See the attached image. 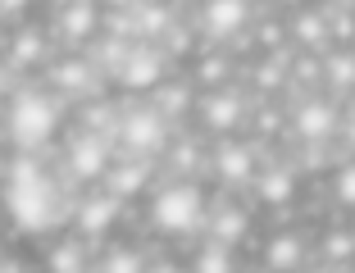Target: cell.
<instances>
[{
  "label": "cell",
  "mask_w": 355,
  "mask_h": 273,
  "mask_svg": "<svg viewBox=\"0 0 355 273\" xmlns=\"http://www.w3.org/2000/svg\"><path fill=\"white\" fill-rule=\"evenodd\" d=\"M0 196H5V214H10V223L19 232H46V228H55V223L64 219L60 187H55V178L42 168L37 155L14 159L10 173H5Z\"/></svg>",
  "instance_id": "obj_1"
},
{
  "label": "cell",
  "mask_w": 355,
  "mask_h": 273,
  "mask_svg": "<svg viewBox=\"0 0 355 273\" xmlns=\"http://www.w3.org/2000/svg\"><path fill=\"white\" fill-rule=\"evenodd\" d=\"M64 96H55L51 87H19L5 105V132L19 146V155H42V146H51L60 136Z\"/></svg>",
  "instance_id": "obj_2"
},
{
  "label": "cell",
  "mask_w": 355,
  "mask_h": 273,
  "mask_svg": "<svg viewBox=\"0 0 355 273\" xmlns=\"http://www.w3.org/2000/svg\"><path fill=\"white\" fill-rule=\"evenodd\" d=\"M209 223V196L196 178H173L146 196V228L159 237H191Z\"/></svg>",
  "instance_id": "obj_3"
},
{
  "label": "cell",
  "mask_w": 355,
  "mask_h": 273,
  "mask_svg": "<svg viewBox=\"0 0 355 273\" xmlns=\"http://www.w3.org/2000/svg\"><path fill=\"white\" fill-rule=\"evenodd\" d=\"M114 168V136L96 132V127H73L69 141H64V173L73 182L87 187H101Z\"/></svg>",
  "instance_id": "obj_4"
},
{
  "label": "cell",
  "mask_w": 355,
  "mask_h": 273,
  "mask_svg": "<svg viewBox=\"0 0 355 273\" xmlns=\"http://www.w3.org/2000/svg\"><path fill=\"white\" fill-rule=\"evenodd\" d=\"M114 141L132 159H159V155H168V146H173V136H168V118L159 114L155 105H132V109H123V114H119Z\"/></svg>",
  "instance_id": "obj_5"
},
{
  "label": "cell",
  "mask_w": 355,
  "mask_h": 273,
  "mask_svg": "<svg viewBox=\"0 0 355 273\" xmlns=\"http://www.w3.org/2000/svg\"><path fill=\"white\" fill-rule=\"evenodd\" d=\"M287 136L305 141V146H333V136H342V109L333 96H301V105L287 109Z\"/></svg>",
  "instance_id": "obj_6"
},
{
  "label": "cell",
  "mask_w": 355,
  "mask_h": 273,
  "mask_svg": "<svg viewBox=\"0 0 355 273\" xmlns=\"http://www.w3.org/2000/svg\"><path fill=\"white\" fill-rule=\"evenodd\" d=\"M173 78V69H168V55L159 51V46L150 42H137L132 51H128V60L119 64V73H114V87L119 91H132V96H155L159 87Z\"/></svg>",
  "instance_id": "obj_7"
},
{
  "label": "cell",
  "mask_w": 355,
  "mask_h": 273,
  "mask_svg": "<svg viewBox=\"0 0 355 273\" xmlns=\"http://www.w3.org/2000/svg\"><path fill=\"white\" fill-rule=\"evenodd\" d=\"M119 210H123V200L110 196L105 187L101 191H87V196L73 205V214H69V228H73L78 242L105 246V237H110V232H114V223H119Z\"/></svg>",
  "instance_id": "obj_8"
},
{
  "label": "cell",
  "mask_w": 355,
  "mask_h": 273,
  "mask_svg": "<svg viewBox=\"0 0 355 273\" xmlns=\"http://www.w3.org/2000/svg\"><path fill=\"white\" fill-rule=\"evenodd\" d=\"M209 173H219L228 187H246L260 178V159H255V141H237V136H219L209 150Z\"/></svg>",
  "instance_id": "obj_9"
},
{
  "label": "cell",
  "mask_w": 355,
  "mask_h": 273,
  "mask_svg": "<svg viewBox=\"0 0 355 273\" xmlns=\"http://www.w3.org/2000/svg\"><path fill=\"white\" fill-rule=\"evenodd\" d=\"M200 105V123L205 132L219 141V136H237V127L246 123V96L237 87H219V91H205L196 100Z\"/></svg>",
  "instance_id": "obj_10"
},
{
  "label": "cell",
  "mask_w": 355,
  "mask_h": 273,
  "mask_svg": "<svg viewBox=\"0 0 355 273\" xmlns=\"http://www.w3.org/2000/svg\"><path fill=\"white\" fill-rule=\"evenodd\" d=\"M105 19H101V0H69L55 14V37L64 46H87L92 37H101Z\"/></svg>",
  "instance_id": "obj_11"
},
{
  "label": "cell",
  "mask_w": 355,
  "mask_h": 273,
  "mask_svg": "<svg viewBox=\"0 0 355 273\" xmlns=\"http://www.w3.org/2000/svg\"><path fill=\"white\" fill-rule=\"evenodd\" d=\"M200 28L209 42H232L251 28V0H205L200 5Z\"/></svg>",
  "instance_id": "obj_12"
},
{
  "label": "cell",
  "mask_w": 355,
  "mask_h": 273,
  "mask_svg": "<svg viewBox=\"0 0 355 273\" xmlns=\"http://www.w3.org/2000/svg\"><path fill=\"white\" fill-rule=\"evenodd\" d=\"M51 91L55 96H78V100H87V91L96 87V78H101V64L87 60V55H69V60H55L51 69Z\"/></svg>",
  "instance_id": "obj_13"
},
{
  "label": "cell",
  "mask_w": 355,
  "mask_h": 273,
  "mask_svg": "<svg viewBox=\"0 0 355 273\" xmlns=\"http://www.w3.org/2000/svg\"><path fill=\"white\" fill-rule=\"evenodd\" d=\"M251 210L246 205H237V200H219L214 210H209V223H205V232H209V242H219V246H232L237 251L246 237H251Z\"/></svg>",
  "instance_id": "obj_14"
},
{
  "label": "cell",
  "mask_w": 355,
  "mask_h": 273,
  "mask_svg": "<svg viewBox=\"0 0 355 273\" xmlns=\"http://www.w3.org/2000/svg\"><path fill=\"white\" fill-rule=\"evenodd\" d=\"M150 178H155V159H123V164L114 159V168H110V178L101 187L128 205L137 196H150Z\"/></svg>",
  "instance_id": "obj_15"
},
{
  "label": "cell",
  "mask_w": 355,
  "mask_h": 273,
  "mask_svg": "<svg viewBox=\"0 0 355 273\" xmlns=\"http://www.w3.org/2000/svg\"><path fill=\"white\" fill-rule=\"evenodd\" d=\"M260 264H264V273H296L305 264V237L292 228L273 232L269 242L260 246Z\"/></svg>",
  "instance_id": "obj_16"
},
{
  "label": "cell",
  "mask_w": 355,
  "mask_h": 273,
  "mask_svg": "<svg viewBox=\"0 0 355 273\" xmlns=\"http://www.w3.org/2000/svg\"><path fill=\"white\" fill-rule=\"evenodd\" d=\"M251 187H255V200H260L264 210H287L296 200V168H287V164L260 168V178Z\"/></svg>",
  "instance_id": "obj_17"
},
{
  "label": "cell",
  "mask_w": 355,
  "mask_h": 273,
  "mask_svg": "<svg viewBox=\"0 0 355 273\" xmlns=\"http://www.w3.org/2000/svg\"><path fill=\"white\" fill-rule=\"evenodd\" d=\"M150 269V260H146V251L141 246H132V242H110L101 255H96V269L92 273H146Z\"/></svg>",
  "instance_id": "obj_18"
},
{
  "label": "cell",
  "mask_w": 355,
  "mask_h": 273,
  "mask_svg": "<svg viewBox=\"0 0 355 273\" xmlns=\"http://www.w3.org/2000/svg\"><path fill=\"white\" fill-rule=\"evenodd\" d=\"M42 60H46L42 32H37V28H14L10 51H5V64H10V69H37Z\"/></svg>",
  "instance_id": "obj_19"
},
{
  "label": "cell",
  "mask_w": 355,
  "mask_h": 273,
  "mask_svg": "<svg viewBox=\"0 0 355 273\" xmlns=\"http://www.w3.org/2000/svg\"><path fill=\"white\" fill-rule=\"evenodd\" d=\"M324 87L328 91H355V55L351 51H333L324 60Z\"/></svg>",
  "instance_id": "obj_20"
},
{
  "label": "cell",
  "mask_w": 355,
  "mask_h": 273,
  "mask_svg": "<svg viewBox=\"0 0 355 273\" xmlns=\"http://www.w3.org/2000/svg\"><path fill=\"white\" fill-rule=\"evenodd\" d=\"M324 14H314V10H296L292 19V46H324L333 42V32H324Z\"/></svg>",
  "instance_id": "obj_21"
},
{
  "label": "cell",
  "mask_w": 355,
  "mask_h": 273,
  "mask_svg": "<svg viewBox=\"0 0 355 273\" xmlns=\"http://www.w3.org/2000/svg\"><path fill=\"white\" fill-rule=\"evenodd\" d=\"M191 273H232V246H219V242L196 246V264H191Z\"/></svg>",
  "instance_id": "obj_22"
},
{
  "label": "cell",
  "mask_w": 355,
  "mask_h": 273,
  "mask_svg": "<svg viewBox=\"0 0 355 273\" xmlns=\"http://www.w3.org/2000/svg\"><path fill=\"white\" fill-rule=\"evenodd\" d=\"M324 260L328 264H355V237L342 228L324 232Z\"/></svg>",
  "instance_id": "obj_23"
},
{
  "label": "cell",
  "mask_w": 355,
  "mask_h": 273,
  "mask_svg": "<svg viewBox=\"0 0 355 273\" xmlns=\"http://www.w3.org/2000/svg\"><path fill=\"white\" fill-rule=\"evenodd\" d=\"M333 200L342 205V210H355V159H346V164L333 173Z\"/></svg>",
  "instance_id": "obj_24"
},
{
  "label": "cell",
  "mask_w": 355,
  "mask_h": 273,
  "mask_svg": "<svg viewBox=\"0 0 355 273\" xmlns=\"http://www.w3.org/2000/svg\"><path fill=\"white\" fill-rule=\"evenodd\" d=\"M37 0H0V23H23V14L32 10Z\"/></svg>",
  "instance_id": "obj_25"
},
{
  "label": "cell",
  "mask_w": 355,
  "mask_h": 273,
  "mask_svg": "<svg viewBox=\"0 0 355 273\" xmlns=\"http://www.w3.org/2000/svg\"><path fill=\"white\" fill-rule=\"evenodd\" d=\"M146 273H191V269H182V264H168V260H159V264H150Z\"/></svg>",
  "instance_id": "obj_26"
},
{
  "label": "cell",
  "mask_w": 355,
  "mask_h": 273,
  "mask_svg": "<svg viewBox=\"0 0 355 273\" xmlns=\"http://www.w3.org/2000/svg\"><path fill=\"white\" fill-rule=\"evenodd\" d=\"M0 273H37V269H28V264H5Z\"/></svg>",
  "instance_id": "obj_27"
},
{
  "label": "cell",
  "mask_w": 355,
  "mask_h": 273,
  "mask_svg": "<svg viewBox=\"0 0 355 273\" xmlns=\"http://www.w3.org/2000/svg\"><path fill=\"white\" fill-rule=\"evenodd\" d=\"M5 87H10V73H5V64H0V100H5Z\"/></svg>",
  "instance_id": "obj_28"
},
{
  "label": "cell",
  "mask_w": 355,
  "mask_h": 273,
  "mask_svg": "<svg viewBox=\"0 0 355 273\" xmlns=\"http://www.w3.org/2000/svg\"><path fill=\"white\" fill-rule=\"evenodd\" d=\"M296 5H301V10H305V5H310V0H296Z\"/></svg>",
  "instance_id": "obj_29"
}]
</instances>
